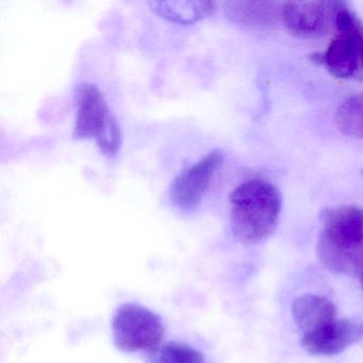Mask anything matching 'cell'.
Masks as SVG:
<instances>
[{"label": "cell", "instance_id": "obj_14", "mask_svg": "<svg viewBox=\"0 0 363 363\" xmlns=\"http://www.w3.org/2000/svg\"><path fill=\"white\" fill-rule=\"evenodd\" d=\"M362 286H363V275H362Z\"/></svg>", "mask_w": 363, "mask_h": 363}, {"label": "cell", "instance_id": "obj_4", "mask_svg": "<svg viewBox=\"0 0 363 363\" xmlns=\"http://www.w3.org/2000/svg\"><path fill=\"white\" fill-rule=\"evenodd\" d=\"M76 103L74 138L95 140L101 154L110 158L116 156L122 144V133L99 89L94 84H80L76 90Z\"/></svg>", "mask_w": 363, "mask_h": 363}, {"label": "cell", "instance_id": "obj_12", "mask_svg": "<svg viewBox=\"0 0 363 363\" xmlns=\"http://www.w3.org/2000/svg\"><path fill=\"white\" fill-rule=\"evenodd\" d=\"M335 120L343 135L363 140V93L346 99L337 108Z\"/></svg>", "mask_w": 363, "mask_h": 363}, {"label": "cell", "instance_id": "obj_7", "mask_svg": "<svg viewBox=\"0 0 363 363\" xmlns=\"http://www.w3.org/2000/svg\"><path fill=\"white\" fill-rule=\"evenodd\" d=\"M223 159V152L216 150L180 173L169 188L172 203L186 211L195 209L207 192L211 178L222 164Z\"/></svg>", "mask_w": 363, "mask_h": 363}, {"label": "cell", "instance_id": "obj_11", "mask_svg": "<svg viewBox=\"0 0 363 363\" xmlns=\"http://www.w3.org/2000/svg\"><path fill=\"white\" fill-rule=\"evenodd\" d=\"M148 5L161 18L182 25L205 20L213 14L216 8L213 1H150Z\"/></svg>", "mask_w": 363, "mask_h": 363}, {"label": "cell", "instance_id": "obj_13", "mask_svg": "<svg viewBox=\"0 0 363 363\" xmlns=\"http://www.w3.org/2000/svg\"><path fill=\"white\" fill-rule=\"evenodd\" d=\"M148 363H205L203 354L188 344L169 342L150 352Z\"/></svg>", "mask_w": 363, "mask_h": 363}, {"label": "cell", "instance_id": "obj_6", "mask_svg": "<svg viewBox=\"0 0 363 363\" xmlns=\"http://www.w3.org/2000/svg\"><path fill=\"white\" fill-rule=\"evenodd\" d=\"M342 1H286L281 6V22L301 39H316L335 31Z\"/></svg>", "mask_w": 363, "mask_h": 363}, {"label": "cell", "instance_id": "obj_2", "mask_svg": "<svg viewBox=\"0 0 363 363\" xmlns=\"http://www.w3.org/2000/svg\"><path fill=\"white\" fill-rule=\"evenodd\" d=\"M231 229L242 244H257L275 231L281 212L279 190L264 179H250L238 186L229 197Z\"/></svg>", "mask_w": 363, "mask_h": 363}, {"label": "cell", "instance_id": "obj_5", "mask_svg": "<svg viewBox=\"0 0 363 363\" xmlns=\"http://www.w3.org/2000/svg\"><path fill=\"white\" fill-rule=\"evenodd\" d=\"M165 326L158 314L138 303H123L112 318V335L118 350L148 352L162 341Z\"/></svg>", "mask_w": 363, "mask_h": 363}, {"label": "cell", "instance_id": "obj_9", "mask_svg": "<svg viewBox=\"0 0 363 363\" xmlns=\"http://www.w3.org/2000/svg\"><path fill=\"white\" fill-rule=\"evenodd\" d=\"M293 318L303 335L313 333L337 318L335 303L324 296L303 294L293 301Z\"/></svg>", "mask_w": 363, "mask_h": 363}, {"label": "cell", "instance_id": "obj_3", "mask_svg": "<svg viewBox=\"0 0 363 363\" xmlns=\"http://www.w3.org/2000/svg\"><path fill=\"white\" fill-rule=\"evenodd\" d=\"M313 61L335 77L363 82V22L345 3L337 12L333 39Z\"/></svg>", "mask_w": 363, "mask_h": 363}, {"label": "cell", "instance_id": "obj_8", "mask_svg": "<svg viewBox=\"0 0 363 363\" xmlns=\"http://www.w3.org/2000/svg\"><path fill=\"white\" fill-rule=\"evenodd\" d=\"M363 339V322L335 318L313 333L303 335L301 345L315 356H333Z\"/></svg>", "mask_w": 363, "mask_h": 363}, {"label": "cell", "instance_id": "obj_10", "mask_svg": "<svg viewBox=\"0 0 363 363\" xmlns=\"http://www.w3.org/2000/svg\"><path fill=\"white\" fill-rule=\"evenodd\" d=\"M281 6L262 1H229L225 4V13L231 22L240 26L269 28L276 21H281Z\"/></svg>", "mask_w": 363, "mask_h": 363}, {"label": "cell", "instance_id": "obj_1", "mask_svg": "<svg viewBox=\"0 0 363 363\" xmlns=\"http://www.w3.org/2000/svg\"><path fill=\"white\" fill-rule=\"evenodd\" d=\"M322 230L318 235V260L337 275H363V209L337 206L320 212Z\"/></svg>", "mask_w": 363, "mask_h": 363}]
</instances>
